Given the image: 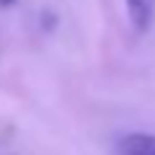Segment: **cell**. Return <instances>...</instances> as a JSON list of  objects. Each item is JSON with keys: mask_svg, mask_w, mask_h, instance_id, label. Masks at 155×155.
<instances>
[{"mask_svg": "<svg viewBox=\"0 0 155 155\" xmlns=\"http://www.w3.org/2000/svg\"><path fill=\"white\" fill-rule=\"evenodd\" d=\"M127 16L137 34H147L155 26V0H124Z\"/></svg>", "mask_w": 155, "mask_h": 155, "instance_id": "1", "label": "cell"}, {"mask_svg": "<svg viewBox=\"0 0 155 155\" xmlns=\"http://www.w3.org/2000/svg\"><path fill=\"white\" fill-rule=\"evenodd\" d=\"M122 155H155V134L150 132H132L119 142Z\"/></svg>", "mask_w": 155, "mask_h": 155, "instance_id": "2", "label": "cell"}, {"mask_svg": "<svg viewBox=\"0 0 155 155\" xmlns=\"http://www.w3.org/2000/svg\"><path fill=\"white\" fill-rule=\"evenodd\" d=\"M13 3H16V0H0V5H3V8H8V5H13Z\"/></svg>", "mask_w": 155, "mask_h": 155, "instance_id": "3", "label": "cell"}]
</instances>
